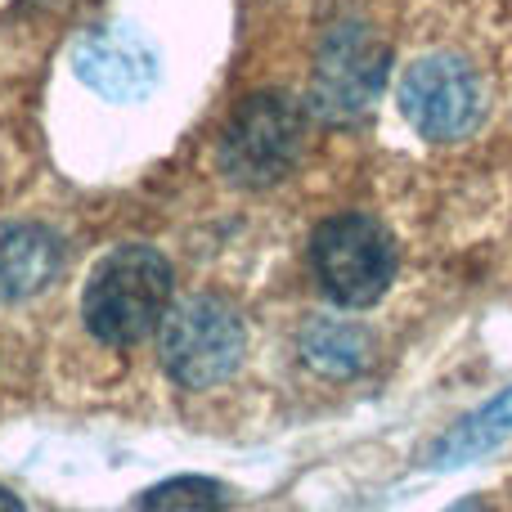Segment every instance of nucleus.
<instances>
[{
  "mask_svg": "<svg viewBox=\"0 0 512 512\" xmlns=\"http://www.w3.org/2000/svg\"><path fill=\"white\" fill-rule=\"evenodd\" d=\"M171 310V265L158 248L126 243L90 270L81 315L86 328L108 346H135L162 328Z\"/></svg>",
  "mask_w": 512,
  "mask_h": 512,
  "instance_id": "f257e3e1",
  "label": "nucleus"
},
{
  "mask_svg": "<svg viewBox=\"0 0 512 512\" xmlns=\"http://www.w3.org/2000/svg\"><path fill=\"white\" fill-rule=\"evenodd\" d=\"M306 108L283 90L243 99L221 135V171L243 189H270L301 162Z\"/></svg>",
  "mask_w": 512,
  "mask_h": 512,
  "instance_id": "f03ea898",
  "label": "nucleus"
},
{
  "mask_svg": "<svg viewBox=\"0 0 512 512\" xmlns=\"http://www.w3.org/2000/svg\"><path fill=\"white\" fill-rule=\"evenodd\" d=\"M310 265L315 279L337 306L364 310L382 301L396 279V243L373 216H333L310 239Z\"/></svg>",
  "mask_w": 512,
  "mask_h": 512,
  "instance_id": "7ed1b4c3",
  "label": "nucleus"
},
{
  "mask_svg": "<svg viewBox=\"0 0 512 512\" xmlns=\"http://www.w3.org/2000/svg\"><path fill=\"white\" fill-rule=\"evenodd\" d=\"M162 369L180 387H216L243 360V319L221 297H185L162 319Z\"/></svg>",
  "mask_w": 512,
  "mask_h": 512,
  "instance_id": "20e7f679",
  "label": "nucleus"
},
{
  "mask_svg": "<svg viewBox=\"0 0 512 512\" xmlns=\"http://www.w3.org/2000/svg\"><path fill=\"white\" fill-rule=\"evenodd\" d=\"M481 81L459 54H427L400 77V113L436 144L468 140L481 122Z\"/></svg>",
  "mask_w": 512,
  "mask_h": 512,
  "instance_id": "39448f33",
  "label": "nucleus"
},
{
  "mask_svg": "<svg viewBox=\"0 0 512 512\" xmlns=\"http://www.w3.org/2000/svg\"><path fill=\"white\" fill-rule=\"evenodd\" d=\"M387 86V45L364 23H342L319 45L310 108L324 122H355L378 104Z\"/></svg>",
  "mask_w": 512,
  "mask_h": 512,
  "instance_id": "423d86ee",
  "label": "nucleus"
},
{
  "mask_svg": "<svg viewBox=\"0 0 512 512\" xmlns=\"http://www.w3.org/2000/svg\"><path fill=\"white\" fill-rule=\"evenodd\" d=\"M72 68L108 104H140L158 86V50L126 23L90 27L72 45Z\"/></svg>",
  "mask_w": 512,
  "mask_h": 512,
  "instance_id": "0eeeda50",
  "label": "nucleus"
},
{
  "mask_svg": "<svg viewBox=\"0 0 512 512\" xmlns=\"http://www.w3.org/2000/svg\"><path fill=\"white\" fill-rule=\"evenodd\" d=\"M63 243L45 225H0V301H27L54 283Z\"/></svg>",
  "mask_w": 512,
  "mask_h": 512,
  "instance_id": "6e6552de",
  "label": "nucleus"
},
{
  "mask_svg": "<svg viewBox=\"0 0 512 512\" xmlns=\"http://www.w3.org/2000/svg\"><path fill=\"white\" fill-rule=\"evenodd\" d=\"M508 432H512V387L504 391V396L490 400V405H481L472 418H463V423L436 445L432 463L436 468H463V463L490 454L495 445H504Z\"/></svg>",
  "mask_w": 512,
  "mask_h": 512,
  "instance_id": "1a4fd4ad",
  "label": "nucleus"
},
{
  "mask_svg": "<svg viewBox=\"0 0 512 512\" xmlns=\"http://www.w3.org/2000/svg\"><path fill=\"white\" fill-rule=\"evenodd\" d=\"M301 355H306V364H315L324 373H355L369 355V342L346 319H315L301 333Z\"/></svg>",
  "mask_w": 512,
  "mask_h": 512,
  "instance_id": "9d476101",
  "label": "nucleus"
},
{
  "mask_svg": "<svg viewBox=\"0 0 512 512\" xmlns=\"http://www.w3.org/2000/svg\"><path fill=\"white\" fill-rule=\"evenodd\" d=\"M230 490L212 477H176L153 486L140 499V512H221Z\"/></svg>",
  "mask_w": 512,
  "mask_h": 512,
  "instance_id": "9b49d317",
  "label": "nucleus"
},
{
  "mask_svg": "<svg viewBox=\"0 0 512 512\" xmlns=\"http://www.w3.org/2000/svg\"><path fill=\"white\" fill-rule=\"evenodd\" d=\"M0 512H23V504H18V499L9 495L5 486H0Z\"/></svg>",
  "mask_w": 512,
  "mask_h": 512,
  "instance_id": "f8f14e48",
  "label": "nucleus"
}]
</instances>
